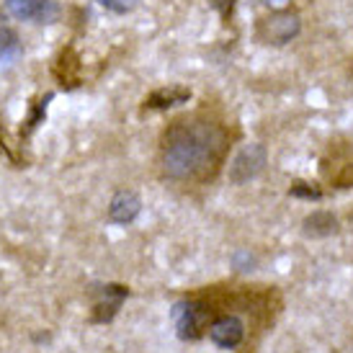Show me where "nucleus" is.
<instances>
[{"instance_id":"1a4fd4ad","label":"nucleus","mask_w":353,"mask_h":353,"mask_svg":"<svg viewBox=\"0 0 353 353\" xmlns=\"http://www.w3.org/2000/svg\"><path fill=\"white\" fill-rule=\"evenodd\" d=\"M191 99V90L188 88H160L155 93H150L148 101H145V106L148 108H170V106H178V103H186Z\"/></svg>"},{"instance_id":"9d476101","label":"nucleus","mask_w":353,"mask_h":353,"mask_svg":"<svg viewBox=\"0 0 353 353\" xmlns=\"http://www.w3.org/2000/svg\"><path fill=\"white\" fill-rule=\"evenodd\" d=\"M335 230H338V219H335L330 212H314L312 216L304 219V232L312 237L333 235Z\"/></svg>"},{"instance_id":"f8f14e48","label":"nucleus","mask_w":353,"mask_h":353,"mask_svg":"<svg viewBox=\"0 0 353 353\" xmlns=\"http://www.w3.org/2000/svg\"><path fill=\"white\" fill-rule=\"evenodd\" d=\"M103 8L114 10V13H127L137 6V0H99Z\"/></svg>"},{"instance_id":"39448f33","label":"nucleus","mask_w":353,"mask_h":353,"mask_svg":"<svg viewBox=\"0 0 353 353\" xmlns=\"http://www.w3.org/2000/svg\"><path fill=\"white\" fill-rule=\"evenodd\" d=\"M299 34V19L294 13H274L261 23V37L274 44H284Z\"/></svg>"},{"instance_id":"f03ea898","label":"nucleus","mask_w":353,"mask_h":353,"mask_svg":"<svg viewBox=\"0 0 353 353\" xmlns=\"http://www.w3.org/2000/svg\"><path fill=\"white\" fill-rule=\"evenodd\" d=\"M173 323H176L178 338L183 341H196L206 330V325L212 320V310L204 302H178L173 307Z\"/></svg>"},{"instance_id":"f257e3e1","label":"nucleus","mask_w":353,"mask_h":353,"mask_svg":"<svg viewBox=\"0 0 353 353\" xmlns=\"http://www.w3.org/2000/svg\"><path fill=\"white\" fill-rule=\"evenodd\" d=\"M227 152V134L212 121H178L163 139V170L176 181L214 176Z\"/></svg>"},{"instance_id":"423d86ee","label":"nucleus","mask_w":353,"mask_h":353,"mask_svg":"<svg viewBox=\"0 0 353 353\" xmlns=\"http://www.w3.org/2000/svg\"><path fill=\"white\" fill-rule=\"evenodd\" d=\"M103 299H101L96 307H93V314H90V323H108V320H114V314L119 312V307L121 302L127 299L129 289L127 286H117V284H108L103 286Z\"/></svg>"},{"instance_id":"9b49d317","label":"nucleus","mask_w":353,"mask_h":353,"mask_svg":"<svg viewBox=\"0 0 353 353\" xmlns=\"http://www.w3.org/2000/svg\"><path fill=\"white\" fill-rule=\"evenodd\" d=\"M19 52H21L19 37L10 29H0V65H6L13 57H19Z\"/></svg>"},{"instance_id":"4468645a","label":"nucleus","mask_w":353,"mask_h":353,"mask_svg":"<svg viewBox=\"0 0 353 353\" xmlns=\"http://www.w3.org/2000/svg\"><path fill=\"white\" fill-rule=\"evenodd\" d=\"M274 3H284V0H274Z\"/></svg>"},{"instance_id":"ddd939ff","label":"nucleus","mask_w":353,"mask_h":353,"mask_svg":"<svg viewBox=\"0 0 353 353\" xmlns=\"http://www.w3.org/2000/svg\"><path fill=\"white\" fill-rule=\"evenodd\" d=\"M292 194L294 196H302V199H320L323 194H320V188H312L310 183H294L292 186Z\"/></svg>"},{"instance_id":"20e7f679","label":"nucleus","mask_w":353,"mask_h":353,"mask_svg":"<svg viewBox=\"0 0 353 353\" xmlns=\"http://www.w3.org/2000/svg\"><path fill=\"white\" fill-rule=\"evenodd\" d=\"M265 165V150L261 145H250L243 152H237V157L230 165V178L235 183H245L250 178H255Z\"/></svg>"},{"instance_id":"7ed1b4c3","label":"nucleus","mask_w":353,"mask_h":353,"mask_svg":"<svg viewBox=\"0 0 353 353\" xmlns=\"http://www.w3.org/2000/svg\"><path fill=\"white\" fill-rule=\"evenodd\" d=\"M209 338L219 348H230L232 351V348H237L245 341V325L235 314H222V317H216L214 323L209 325Z\"/></svg>"},{"instance_id":"0eeeda50","label":"nucleus","mask_w":353,"mask_h":353,"mask_svg":"<svg viewBox=\"0 0 353 353\" xmlns=\"http://www.w3.org/2000/svg\"><path fill=\"white\" fill-rule=\"evenodd\" d=\"M6 8L10 16L21 21H47L57 10L47 0H6Z\"/></svg>"},{"instance_id":"6e6552de","label":"nucleus","mask_w":353,"mask_h":353,"mask_svg":"<svg viewBox=\"0 0 353 353\" xmlns=\"http://www.w3.org/2000/svg\"><path fill=\"white\" fill-rule=\"evenodd\" d=\"M139 196L134 191H119L117 196L111 199V206H108V219L111 222H119V225H127L134 216L139 214Z\"/></svg>"}]
</instances>
